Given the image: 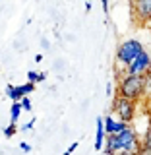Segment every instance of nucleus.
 <instances>
[{
  "instance_id": "1",
  "label": "nucleus",
  "mask_w": 151,
  "mask_h": 155,
  "mask_svg": "<svg viewBox=\"0 0 151 155\" xmlns=\"http://www.w3.org/2000/svg\"><path fill=\"white\" fill-rule=\"evenodd\" d=\"M118 95L132 101L143 99V74H126L118 84Z\"/></svg>"
},
{
  "instance_id": "2",
  "label": "nucleus",
  "mask_w": 151,
  "mask_h": 155,
  "mask_svg": "<svg viewBox=\"0 0 151 155\" xmlns=\"http://www.w3.org/2000/svg\"><path fill=\"white\" fill-rule=\"evenodd\" d=\"M116 142H118V151H126V153H140L142 151V140L138 138L136 130L132 126H126L122 132L116 134Z\"/></svg>"
},
{
  "instance_id": "3",
  "label": "nucleus",
  "mask_w": 151,
  "mask_h": 155,
  "mask_svg": "<svg viewBox=\"0 0 151 155\" xmlns=\"http://www.w3.org/2000/svg\"><path fill=\"white\" fill-rule=\"evenodd\" d=\"M142 51H143V45L138 41V39H128V41H122L118 45V48H116V60H118L120 64L128 66Z\"/></svg>"
},
{
  "instance_id": "4",
  "label": "nucleus",
  "mask_w": 151,
  "mask_h": 155,
  "mask_svg": "<svg viewBox=\"0 0 151 155\" xmlns=\"http://www.w3.org/2000/svg\"><path fill=\"white\" fill-rule=\"evenodd\" d=\"M138 101H132V99H126L122 95H116L114 97V103H113V110L114 114L118 116L120 120H124V122H132L136 118V110H138Z\"/></svg>"
},
{
  "instance_id": "5",
  "label": "nucleus",
  "mask_w": 151,
  "mask_h": 155,
  "mask_svg": "<svg viewBox=\"0 0 151 155\" xmlns=\"http://www.w3.org/2000/svg\"><path fill=\"white\" fill-rule=\"evenodd\" d=\"M147 70H151V54L143 48V51L126 66V74H145Z\"/></svg>"
},
{
  "instance_id": "6",
  "label": "nucleus",
  "mask_w": 151,
  "mask_h": 155,
  "mask_svg": "<svg viewBox=\"0 0 151 155\" xmlns=\"http://www.w3.org/2000/svg\"><path fill=\"white\" fill-rule=\"evenodd\" d=\"M132 4V12L138 21L149 23L151 21V0H134Z\"/></svg>"
},
{
  "instance_id": "7",
  "label": "nucleus",
  "mask_w": 151,
  "mask_h": 155,
  "mask_svg": "<svg viewBox=\"0 0 151 155\" xmlns=\"http://www.w3.org/2000/svg\"><path fill=\"white\" fill-rule=\"evenodd\" d=\"M103 122H105V134H118L128 126V122H124V120H114L110 114L103 116Z\"/></svg>"
},
{
  "instance_id": "8",
  "label": "nucleus",
  "mask_w": 151,
  "mask_h": 155,
  "mask_svg": "<svg viewBox=\"0 0 151 155\" xmlns=\"http://www.w3.org/2000/svg\"><path fill=\"white\" fill-rule=\"evenodd\" d=\"M107 155H113L118 151V142H116V134H107L105 136V143H103V149Z\"/></svg>"
},
{
  "instance_id": "9",
  "label": "nucleus",
  "mask_w": 151,
  "mask_h": 155,
  "mask_svg": "<svg viewBox=\"0 0 151 155\" xmlns=\"http://www.w3.org/2000/svg\"><path fill=\"white\" fill-rule=\"evenodd\" d=\"M105 122L103 118H97V140H95V149L101 151L103 149V143H105Z\"/></svg>"
},
{
  "instance_id": "10",
  "label": "nucleus",
  "mask_w": 151,
  "mask_h": 155,
  "mask_svg": "<svg viewBox=\"0 0 151 155\" xmlns=\"http://www.w3.org/2000/svg\"><path fill=\"white\" fill-rule=\"evenodd\" d=\"M143 99L151 101V70L143 74Z\"/></svg>"
},
{
  "instance_id": "11",
  "label": "nucleus",
  "mask_w": 151,
  "mask_h": 155,
  "mask_svg": "<svg viewBox=\"0 0 151 155\" xmlns=\"http://www.w3.org/2000/svg\"><path fill=\"white\" fill-rule=\"evenodd\" d=\"M21 101H14L12 103V109H10V122H18L19 114H21Z\"/></svg>"
},
{
  "instance_id": "12",
  "label": "nucleus",
  "mask_w": 151,
  "mask_h": 155,
  "mask_svg": "<svg viewBox=\"0 0 151 155\" xmlns=\"http://www.w3.org/2000/svg\"><path fill=\"white\" fill-rule=\"evenodd\" d=\"M140 153H151V126L145 130V134L142 138V151Z\"/></svg>"
},
{
  "instance_id": "13",
  "label": "nucleus",
  "mask_w": 151,
  "mask_h": 155,
  "mask_svg": "<svg viewBox=\"0 0 151 155\" xmlns=\"http://www.w3.org/2000/svg\"><path fill=\"white\" fill-rule=\"evenodd\" d=\"M6 93H8V97L12 101H19L23 97V93H21V87L19 85H8L6 87Z\"/></svg>"
},
{
  "instance_id": "14",
  "label": "nucleus",
  "mask_w": 151,
  "mask_h": 155,
  "mask_svg": "<svg viewBox=\"0 0 151 155\" xmlns=\"http://www.w3.org/2000/svg\"><path fill=\"white\" fill-rule=\"evenodd\" d=\"M45 78H47L45 74H39V72H33V70L27 72V81H33V84H37V81H43Z\"/></svg>"
},
{
  "instance_id": "15",
  "label": "nucleus",
  "mask_w": 151,
  "mask_h": 155,
  "mask_svg": "<svg viewBox=\"0 0 151 155\" xmlns=\"http://www.w3.org/2000/svg\"><path fill=\"white\" fill-rule=\"evenodd\" d=\"M18 132V126H16V122H10L6 128H4V136H6V138H12L14 134Z\"/></svg>"
},
{
  "instance_id": "16",
  "label": "nucleus",
  "mask_w": 151,
  "mask_h": 155,
  "mask_svg": "<svg viewBox=\"0 0 151 155\" xmlns=\"http://www.w3.org/2000/svg\"><path fill=\"white\" fill-rule=\"evenodd\" d=\"M21 87V93L23 95H29V93H33V89H35V84L33 81H27V84H23V85H19Z\"/></svg>"
},
{
  "instance_id": "17",
  "label": "nucleus",
  "mask_w": 151,
  "mask_h": 155,
  "mask_svg": "<svg viewBox=\"0 0 151 155\" xmlns=\"http://www.w3.org/2000/svg\"><path fill=\"white\" fill-rule=\"evenodd\" d=\"M19 101H21V109L29 113V110H31V99H29V95H23Z\"/></svg>"
},
{
  "instance_id": "18",
  "label": "nucleus",
  "mask_w": 151,
  "mask_h": 155,
  "mask_svg": "<svg viewBox=\"0 0 151 155\" xmlns=\"http://www.w3.org/2000/svg\"><path fill=\"white\" fill-rule=\"evenodd\" d=\"M33 126H35V118H31L27 124H23V126H21V130H31Z\"/></svg>"
},
{
  "instance_id": "19",
  "label": "nucleus",
  "mask_w": 151,
  "mask_h": 155,
  "mask_svg": "<svg viewBox=\"0 0 151 155\" xmlns=\"http://www.w3.org/2000/svg\"><path fill=\"white\" fill-rule=\"evenodd\" d=\"M19 147H21V151H31V145L25 143V142H21V143H19Z\"/></svg>"
},
{
  "instance_id": "20",
  "label": "nucleus",
  "mask_w": 151,
  "mask_h": 155,
  "mask_svg": "<svg viewBox=\"0 0 151 155\" xmlns=\"http://www.w3.org/2000/svg\"><path fill=\"white\" fill-rule=\"evenodd\" d=\"M101 4H103V12L109 16V0H101Z\"/></svg>"
},
{
  "instance_id": "21",
  "label": "nucleus",
  "mask_w": 151,
  "mask_h": 155,
  "mask_svg": "<svg viewBox=\"0 0 151 155\" xmlns=\"http://www.w3.org/2000/svg\"><path fill=\"white\" fill-rule=\"evenodd\" d=\"M76 147H77V142H74V143H72V145H70V147H68V149H66V155H70L72 151H76Z\"/></svg>"
},
{
  "instance_id": "22",
  "label": "nucleus",
  "mask_w": 151,
  "mask_h": 155,
  "mask_svg": "<svg viewBox=\"0 0 151 155\" xmlns=\"http://www.w3.org/2000/svg\"><path fill=\"white\" fill-rule=\"evenodd\" d=\"M147 103V107H149V126H151V101H145Z\"/></svg>"
},
{
  "instance_id": "23",
  "label": "nucleus",
  "mask_w": 151,
  "mask_h": 155,
  "mask_svg": "<svg viewBox=\"0 0 151 155\" xmlns=\"http://www.w3.org/2000/svg\"><path fill=\"white\" fill-rule=\"evenodd\" d=\"M130 2H134V0H130Z\"/></svg>"
}]
</instances>
